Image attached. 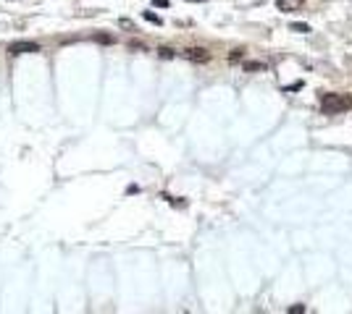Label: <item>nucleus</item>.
Listing matches in <instances>:
<instances>
[{"mask_svg":"<svg viewBox=\"0 0 352 314\" xmlns=\"http://www.w3.org/2000/svg\"><path fill=\"white\" fill-rule=\"evenodd\" d=\"M321 107H324V113H329V115L344 113V110H352V97L349 94H339V92L321 94Z\"/></svg>","mask_w":352,"mask_h":314,"instance_id":"obj_1","label":"nucleus"},{"mask_svg":"<svg viewBox=\"0 0 352 314\" xmlns=\"http://www.w3.org/2000/svg\"><path fill=\"white\" fill-rule=\"evenodd\" d=\"M289 29H292V31H300V34H308V31H310L308 24H289Z\"/></svg>","mask_w":352,"mask_h":314,"instance_id":"obj_6","label":"nucleus"},{"mask_svg":"<svg viewBox=\"0 0 352 314\" xmlns=\"http://www.w3.org/2000/svg\"><path fill=\"white\" fill-rule=\"evenodd\" d=\"M184 58L187 60H195V63H208L210 60V53L205 50V47H189V50H184Z\"/></svg>","mask_w":352,"mask_h":314,"instance_id":"obj_3","label":"nucleus"},{"mask_svg":"<svg viewBox=\"0 0 352 314\" xmlns=\"http://www.w3.org/2000/svg\"><path fill=\"white\" fill-rule=\"evenodd\" d=\"M142 16H145V19H147L150 24H161V16H155V13H152V11H145Z\"/></svg>","mask_w":352,"mask_h":314,"instance_id":"obj_7","label":"nucleus"},{"mask_svg":"<svg viewBox=\"0 0 352 314\" xmlns=\"http://www.w3.org/2000/svg\"><path fill=\"white\" fill-rule=\"evenodd\" d=\"M158 55H161V58H166V60H171V58H174V50H171V47H161Z\"/></svg>","mask_w":352,"mask_h":314,"instance_id":"obj_8","label":"nucleus"},{"mask_svg":"<svg viewBox=\"0 0 352 314\" xmlns=\"http://www.w3.org/2000/svg\"><path fill=\"white\" fill-rule=\"evenodd\" d=\"M289 314H305V304H295V306H289Z\"/></svg>","mask_w":352,"mask_h":314,"instance_id":"obj_9","label":"nucleus"},{"mask_svg":"<svg viewBox=\"0 0 352 314\" xmlns=\"http://www.w3.org/2000/svg\"><path fill=\"white\" fill-rule=\"evenodd\" d=\"M95 40H98V42H105V45H111V42H113L111 34H95Z\"/></svg>","mask_w":352,"mask_h":314,"instance_id":"obj_10","label":"nucleus"},{"mask_svg":"<svg viewBox=\"0 0 352 314\" xmlns=\"http://www.w3.org/2000/svg\"><path fill=\"white\" fill-rule=\"evenodd\" d=\"M302 3H305V0H276V8L281 13H295Z\"/></svg>","mask_w":352,"mask_h":314,"instance_id":"obj_4","label":"nucleus"},{"mask_svg":"<svg viewBox=\"0 0 352 314\" xmlns=\"http://www.w3.org/2000/svg\"><path fill=\"white\" fill-rule=\"evenodd\" d=\"M11 55H21V53H40V45L37 42H13L8 47Z\"/></svg>","mask_w":352,"mask_h":314,"instance_id":"obj_2","label":"nucleus"},{"mask_svg":"<svg viewBox=\"0 0 352 314\" xmlns=\"http://www.w3.org/2000/svg\"><path fill=\"white\" fill-rule=\"evenodd\" d=\"M266 68V63H260V60H255V63H244V71H263Z\"/></svg>","mask_w":352,"mask_h":314,"instance_id":"obj_5","label":"nucleus"},{"mask_svg":"<svg viewBox=\"0 0 352 314\" xmlns=\"http://www.w3.org/2000/svg\"><path fill=\"white\" fill-rule=\"evenodd\" d=\"M192 3H203V0H192Z\"/></svg>","mask_w":352,"mask_h":314,"instance_id":"obj_13","label":"nucleus"},{"mask_svg":"<svg viewBox=\"0 0 352 314\" xmlns=\"http://www.w3.org/2000/svg\"><path fill=\"white\" fill-rule=\"evenodd\" d=\"M152 6H158V8H168V0H152Z\"/></svg>","mask_w":352,"mask_h":314,"instance_id":"obj_11","label":"nucleus"},{"mask_svg":"<svg viewBox=\"0 0 352 314\" xmlns=\"http://www.w3.org/2000/svg\"><path fill=\"white\" fill-rule=\"evenodd\" d=\"M121 26H124V29H134V24L129 19H121Z\"/></svg>","mask_w":352,"mask_h":314,"instance_id":"obj_12","label":"nucleus"}]
</instances>
